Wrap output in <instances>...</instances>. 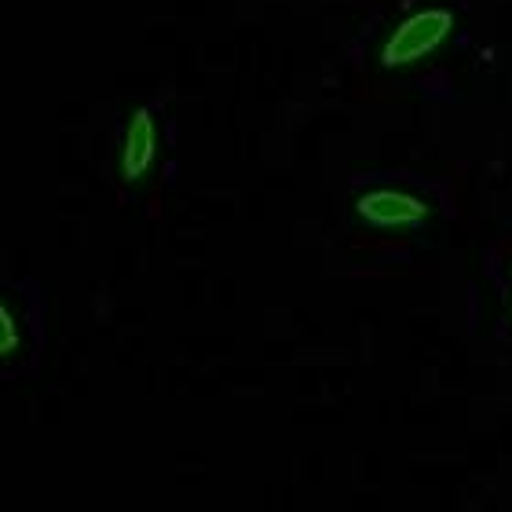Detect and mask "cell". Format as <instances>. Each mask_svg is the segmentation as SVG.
<instances>
[{"label":"cell","instance_id":"4","mask_svg":"<svg viewBox=\"0 0 512 512\" xmlns=\"http://www.w3.org/2000/svg\"><path fill=\"white\" fill-rule=\"evenodd\" d=\"M0 326H4L0 355H4V359H11V355H15V348H19V326H15V315H11V308H0Z\"/></svg>","mask_w":512,"mask_h":512},{"label":"cell","instance_id":"1","mask_svg":"<svg viewBox=\"0 0 512 512\" xmlns=\"http://www.w3.org/2000/svg\"><path fill=\"white\" fill-rule=\"evenodd\" d=\"M454 30V15L447 8H425L403 19L395 26V33L384 44V66H406L425 59L428 52H436L439 44L447 41Z\"/></svg>","mask_w":512,"mask_h":512},{"label":"cell","instance_id":"2","mask_svg":"<svg viewBox=\"0 0 512 512\" xmlns=\"http://www.w3.org/2000/svg\"><path fill=\"white\" fill-rule=\"evenodd\" d=\"M355 209H359L366 224L374 227H417L425 224L428 216V205L403 191H366L355 202Z\"/></svg>","mask_w":512,"mask_h":512},{"label":"cell","instance_id":"3","mask_svg":"<svg viewBox=\"0 0 512 512\" xmlns=\"http://www.w3.org/2000/svg\"><path fill=\"white\" fill-rule=\"evenodd\" d=\"M158 161V125L150 110H132L125 125V143H121V176L128 183L143 180Z\"/></svg>","mask_w":512,"mask_h":512}]
</instances>
